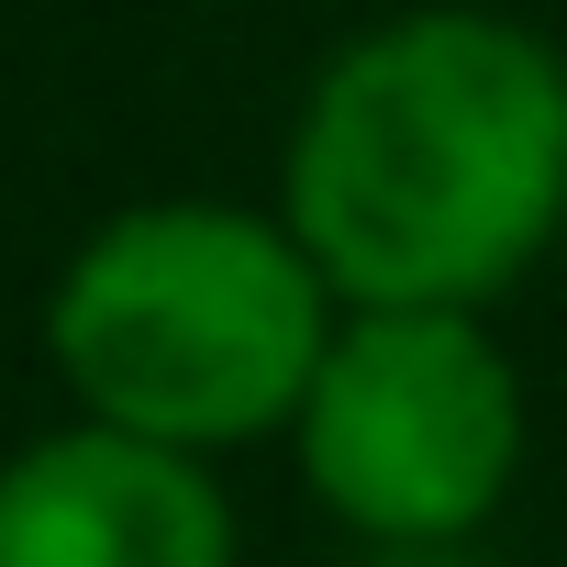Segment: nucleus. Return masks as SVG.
<instances>
[{
  "label": "nucleus",
  "instance_id": "f257e3e1",
  "mask_svg": "<svg viewBox=\"0 0 567 567\" xmlns=\"http://www.w3.org/2000/svg\"><path fill=\"white\" fill-rule=\"evenodd\" d=\"M278 223L346 312H489L567 234V34L489 0L346 34L278 145Z\"/></svg>",
  "mask_w": 567,
  "mask_h": 567
},
{
  "label": "nucleus",
  "instance_id": "f03ea898",
  "mask_svg": "<svg viewBox=\"0 0 567 567\" xmlns=\"http://www.w3.org/2000/svg\"><path fill=\"white\" fill-rule=\"evenodd\" d=\"M346 301L278 200H134L90 223V245L45 290V368L68 379L79 423L234 456L290 434Z\"/></svg>",
  "mask_w": 567,
  "mask_h": 567
},
{
  "label": "nucleus",
  "instance_id": "7ed1b4c3",
  "mask_svg": "<svg viewBox=\"0 0 567 567\" xmlns=\"http://www.w3.org/2000/svg\"><path fill=\"white\" fill-rule=\"evenodd\" d=\"M534 401L489 312H346L290 423L301 489L368 556H467L523 489Z\"/></svg>",
  "mask_w": 567,
  "mask_h": 567
},
{
  "label": "nucleus",
  "instance_id": "20e7f679",
  "mask_svg": "<svg viewBox=\"0 0 567 567\" xmlns=\"http://www.w3.org/2000/svg\"><path fill=\"white\" fill-rule=\"evenodd\" d=\"M0 567H234V501L178 445L56 423L0 456Z\"/></svg>",
  "mask_w": 567,
  "mask_h": 567
}]
</instances>
